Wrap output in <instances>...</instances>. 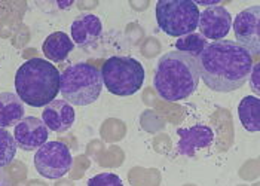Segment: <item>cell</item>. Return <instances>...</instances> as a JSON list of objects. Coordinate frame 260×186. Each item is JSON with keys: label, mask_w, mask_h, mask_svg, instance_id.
Here are the masks:
<instances>
[{"label": "cell", "mask_w": 260, "mask_h": 186, "mask_svg": "<svg viewBox=\"0 0 260 186\" xmlns=\"http://www.w3.org/2000/svg\"><path fill=\"white\" fill-rule=\"evenodd\" d=\"M207 45H208V41L205 38H202L200 33H190V35L181 36L176 42V48L179 52L190 55L193 58H197L200 55Z\"/></svg>", "instance_id": "cell-17"}, {"label": "cell", "mask_w": 260, "mask_h": 186, "mask_svg": "<svg viewBox=\"0 0 260 186\" xmlns=\"http://www.w3.org/2000/svg\"><path fill=\"white\" fill-rule=\"evenodd\" d=\"M100 73L103 85L118 97L136 94L146 78L143 64L133 57H110L103 63Z\"/></svg>", "instance_id": "cell-5"}, {"label": "cell", "mask_w": 260, "mask_h": 186, "mask_svg": "<svg viewBox=\"0 0 260 186\" xmlns=\"http://www.w3.org/2000/svg\"><path fill=\"white\" fill-rule=\"evenodd\" d=\"M49 137V130L36 116H24L14 130V139L22 150H36L45 145Z\"/></svg>", "instance_id": "cell-10"}, {"label": "cell", "mask_w": 260, "mask_h": 186, "mask_svg": "<svg viewBox=\"0 0 260 186\" xmlns=\"http://www.w3.org/2000/svg\"><path fill=\"white\" fill-rule=\"evenodd\" d=\"M259 63H254L253 64V69H251V73H250V85H251V89L256 92V97L259 94Z\"/></svg>", "instance_id": "cell-20"}, {"label": "cell", "mask_w": 260, "mask_h": 186, "mask_svg": "<svg viewBox=\"0 0 260 186\" xmlns=\"http://www.w3.org/2000/svg\"><path fill=\"white\" fill-rule=\"evenodd\" d=\"M58 69L43 58L25 61L15 75V91L22 103L31 107H45L60 92Z\"/></svg>", "instance_id": "cell-3"}, {"label": "cell", "mask_w": 260, "mask_h": 186, "mask_svg": "<svg viewBox=\"0 0 260 186\" xmlns=\"http://www.w3.org/2000/svg\"><path fill=\"white\" fill-rule=\"evenodd\" d=\"M155 14L164 33L171 38H181L195 33L201 12L192 0H159Z\"/></svg>", "instance_id": "cell-6"}, {"label": "cell", "mask_w": 260, "mask_h": 186, "mask_svg": "<svg viewBox=\"0 0 260 186\" xmlns=\"http://www.w3.org/2000/svg\"><path fill=\"white\" fill-rule=\"evenodd\" d=\"M72 41L79 46H88L100 39L103 33V22L94 14H80L70 27Z\"/></svg>", "instance_id": "cell-13"}, {"label": "cell", "mask_w": 260, "mask_h": 186, "mask_svg": "<svg viewBox=\"0 0 260 186\" xmlns=\"http://www.w3.org/2000/svg\"><path fill=\"white\" fill-rule=\"evenodd\" d=\"M24 103L17 94L0 92V128L17 125L24 118Z\"/></svg>", "instance_id": "cell-15"}, {"label": "cell", "mask_w": 260, "mask_h": 186, "mask_svg": "<svg viewBox=\"0 0 260 186\" xmlns=\"http://www.w3.org/2000/svg\"><path fill=\"white\" fill-rule=\"evenodd\" d=\"M76 119L73 106L66 100H52L42 110V121L48 130L54 133H64L72 128Z\"/></svg>", "instance_id": "cell-12"}, {"label": "cell", "mask_w": 260, "mask_h": 186, "mask_svg": "<svg viewBox=\"0 0 260 186\" xmlns=\"http://www.w3.org/2000/svg\"><path fill=\"white\" fill-rule=\"evenodd\" d=\"M177 152L184 157H193L198 150L214 143V131L208 125L195 124L187 128H180L177 130Z\"/></svg>", "instance_id": "cell-11"}, {"label": "cell", "mask_w": 260, "mask_h": 186, "mask_svg": "<svg viewBox=\"0 0 260 186\" xmlns=\"http://www.w3.org/2000/svg\"><path fill=\"white\" fill-rule=\"evenodd\" d=\"M200 70L197 58L179 51L167 52L160 57L153 85L160 99L180 102L189 99L198 88Z\"/></svg>", "instance_id": "cell-2"}, {"label": "cell", "mask_w": 260, "mask_h": 186, "mask_svg": "<svg viewBox=\"0 0 260 186\" xmlns=\"http://www.w3.org/2000/svg\"><path fill=\"white\" fill-rule=\"evenodd\" d=\"M35 167L40 176L57 180L66 176L73 166L70 149L61 142H46L36 150Z\"/></svg>", "instance_id": "cell-7"}, {"label": "cell", "mask_w": 260, "mask_h": 186, "mask_svg": "<svg viewBox=\"0 0 260 186\" xmlns=\"http://www.w3.org/2000/svg\"><path fill=\"white\" fill-rule=\"evenodd\" d=\"M0 186H9V177L2 168H0Z\"/></svg>", "instance_id": "cell-21"}, {"label": "cell", "mask_w": 260, "mask_h": 186, "mask_svg": "<svg viewBox=\"0 0 260 186\" xmlns=\"http://www.w3.org/2000/svg\"><path fill=\"white\" fill-rule=\"evenodd\" d=\"M237 43L245 48L251 55H259L260 52V6L254 5L237 15L232 22Z\"/></svg>", "instance_id": "cell-8"}, {"label": "cell", "mask_w": 260, "mask_h": 186, "mask_svg": "<svg viewBox=\"0 0 260 186\" xmlns=\"http://www.w3.org/2000/svg\"><path fill=\"white\" fill-rule=\"evenodd\" d=\"M260 100L256 96H247L238 104V118L242 127L250 133L259 131Z\"/></svg>", "instance_id": "cell-16"}, {"label": "cell", "mask_w": 260, "mask_h": 186, "mask_svg": "<svg viewBox=\"0 0 260 186\" xmlns=\"http://www.w3.org/2000/svg\"><path fill=\"white\" fill-rule=\"evenodd\" d=\"M198 28L201 36L205 38L207 41H224V38L229 35L232 28V17L223 6L207 8L205 11H202V14H200Z\"/></svg>", "instance_id": "cell-9"}, {"label": "cell", "mask_w": 260, "mask_h": 186, "mask_svg": "<svg viewBox=\"0 0 260 186\" xmlns=\"http://www.w3.org/2000/svg\"><path fill=\"white\" fill-rule=\"evenodd\" d=\"M103 89L100 70L89 63H76L61 73L60 92L72 106H88L97 102Z\"/></svg>", "instance_id": "cell-4"}, {"label": "cell", "mask_w": 260, "mask_h": 186, "mask_svg": "<svg viewBox=\"0 0 260 186\" xmlns=\"http://www.w3.org/2000/svg\"><path fill=\"white\" fill-rule=\"evenodd\" d=\"M200 78L217 92L240 89L248 81L253 69V55L234 41L208 43L197 57Z\"/></svg>", "instance_id": "cell-1"}, {"label": "cell", "mask_w": 260, "mask_h": 186, "mask_svg": "<svg viewBox=\"0 0 260 186\" xmlns=\"http://www.w3.org/2000/svg\"><path fill=\"white\" fill-rule=\"evenodd\" d=\"M88 186H123V182L115 173H100L88 180Z\"/></svg>", "instance_id": "cell-19"}, {"label": "cell", "mask_w": 260, "mask_h": 186, "mask_svg": "<svg viewBox=\"0 0 260 186\" xmlns=\"http://www.w3.org/2000/svg\"><path fill=\"white\" fill-rule=\"evenodd\" d=\"M73 49H75V43L72 38L64 32L51 33L42 45V51L45 57L48 58V61L52 63L64 61Z\"/></svg>", "instance_id": "cell-14"}, {"label": "cell", "mask_w": 260, "mask_h": 186, "mask_svg": "<svg viewBox=\"0 0 260 186\" xmlns=\"http://www.w3.org/2000/svg\"><path fill=\"white\" fill-rule=\"evenodd\" d=\"M17 143L14 136L6 131L5 128H0V168L9 166L15 155H17Z\"/></svg>", "instance_id": "cell-18"}]
</instances>
